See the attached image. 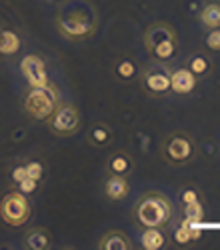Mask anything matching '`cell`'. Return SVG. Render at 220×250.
<instances>
[{
	"instance_id": "cell-1",
	"label": "cell",
	"mask_w": 220,
	"mask_h": 250,
	"mask_svg": "<svg viewBox=\"0 0 220 250\" xmlns=\"http://www.w3.org/2000/svg\"><path fill=\"white\" fill-rule=\"evenodd\" d=\"M134 222L140 228H166L174 220V206L162 192H144L134 204Z\"/></svg>"
},
{
	"instance_id": "cell-2",
	"label": "cell",
	"mask_w": 220,
	"mask_h": 250,
	"mask_svg": "<svg viewBox=\"0 0 220 250\" xmlns=\"http://www.w3.org/2000/svg\"><path fill=\"white\" fill-rule=\"evenodd\" d=\"M142 40H144V48H146L148 56L152 58V62L170 64V62H174L178 58L180 42H178V34L172 24L156 20V22L148 24Z\"/></svg>"
},
{
	"instance_id": "cell-3",
	"label": "cell",
	"mask_w": 220,
	"mask_h": 250,
	"mask_svg": "<svg viewBox=\"0 0 220 250\" xmlns=\"http://www.w3.org/2000/svg\"><path fill=\"white\" fill-rule=\"evenodd\" d=\"M160 156L170 166H186L196 156V144L190 134L176 130L160 144Z\"/></svg>"
},
{
	"instance_id": "cell-4",
	"label": "cell",
	"mask_w": 220,
	"mask_h": 250,
	"mask_svg": "<svg viewBox=\"0 0 220 250\" xmlns=\"http://www.w3.org/2000/svg\"><path fill=\"white\" fill-rule=\"evenodd\" d=\"M140 88H142L148 96L152 98H162L170 94V70L166 68V64H152L144 66L140 70Z\"/></svg>"
},
{
	"instance_id": "cell-5",
	"label": "cell",
	"mask_w": 220,
	"mask_h": 250,
	"mask_svg": "<svg viewBox=\"0 0 220 250\" xmlns=\"http://www.w3.org/2000/svg\"><path fill=\"white\" fill-rule=\"evenodd\" d=\"M58 30L64 38L70 40H86L96 30V20L88 12H74L58 20Z\"/></svg>"
},
{
	"instance_id": "cell-6",
	"label": "cell",
	"mask_w": 220,
	"mask_h": 250,
	"mask_svg": "<svg viewBox=\"0 0 220 250\" xmlns=\"http://www.w3.org/2000/svg\"><path fill=\"white\" fill-rule=\"evenodd\" d=\"M0 216L10 226H20L30 218V204L22 192H8L0 202Z\"/></svg>"
},
{
	"instance_id": "cell-7",
	"label": "cell",
	"mask_w": 220,
	"mask_h": 250,
	"mask_svg": "<svg viewBox=\"0 0 220 250\" xmlns=\"http://www.w3.org/2000/svg\"><path fill=\"white\" fill-rule=\"evenodd\" d=\"M26 112L36 120H46L56 108V94L48 88H32L24 98Z\"/></svg>"
},
{
	"instance_id": "cell-8",
	"label": "cell",
	"mask_w": 220,
	"mask_h": 250,
	"mask_svg": "<svg viewBox=\"0 0 220 250\" xmlns=\"http://www.w3.org/2000/svg\"><path fill=\"white\" fill-rule=\"evenodd\" d=\"M50 130L60 134V136H68L74 134L80 128V112L72 104H60L58 108H54V112L48 118Z\"/></svg>"
},
{
	"instance_id": "cell-9",
	"label": "cell",
	"mask_w": 220,
	"mask_h": 250,
	"mask_svg": "<svg viewBox=\"0 0 220 250\" xmlns=\"http://www.w3.org/2000/svg\"><path fill=\"white\" fill-rule=\"evenodd\" d=\"M22 72L28 80V84L32 88H48L54 92V88L50 86V82H48V76H46V68H44V62L40 60L38 56H26L22 60ZM56 94V92H54Z\"/></svg>"
},
{
	"instance_id": "cell-10",
	"label": "cell",
	"mask_w": 220,
	"mask_h": 250,
	"mask_svg": "<svg viewBox=\"0 0 220 250\" xmlns=\"http://www.w3.org/2000/svg\"><path fill=\"white\" fill-rule=\"evenodd\" d=\"M198 84V78L184 66V68H172L170 70V92L178 96H186L194 92Z\"/></svg>"
},
{
	"instance_id": "cell-11",
	"label": "cell",
	"mask_w": 220,
	"mask_h": 250,
	"mask_svg": "<svg viewBox=\"0 0 220 250\" xmlns=\"http://www.w3.org/2000/svg\"><path fill=\"white\" fill-rule=\"evenodd\" d=\"M170 244V234L164 228H142L140 234V246L144 250H162Z\"/></svg>"
},
{
	"instance_id": "cell-12",
	"label": "cell",
	"mask_w": 220,
	"mask_h": 250,
	"mask_svg": "<svg viewBox=\"0 0 220 250\" xmlns=\"http://www.w3.org/2000/svg\"><path fill=\"white\" fill-rule=\"evenodd\" d=\"M134 170V160L126 152H112L106 158V172L114 176H130Z\"/></svg>"
},
{
	"instance_id": "cell-13",
	"label": "cell",
	"mask_w": 220,
	"mask_h": 250,
	"mask_svg": "<svg viewBox=\"0 0 220 250\" xmlns=\"http://www.w3.org/2000/svg\"><path fill=\"white\" fill-rule=\"evenodd\" d=\"M116 80L120 82H132L140 76V66H138V62L130 56H122V58H118L114 62V68H112Z\"/></svg>"
},
{
	"instance_id": "cell-14",
	"label": "cell",
	"mask_w": 220,
	"mask_h": 250,
	"mask_svg": "<svg viewBox=\"0 0 220 250\" xmlns=\"http://www.w3.org/2000/svg\"><path fill=\"white\" fill-rule=\"evenodd\" d=\"M186 68L198 78V80H202L206 76L212 74V60L206 52H194L192 56H188L186 60Z\"/></svg>"
},
{
	"instance_id": "cell-15",
	"label": "cell",
	"mask_w": 220,
	"mask_h": 250,
	"mask_svg": "<svg viewBox=\"0 0 220 250\" xmlns=\"http://www.w3.org/2000/svg\"><path fill=\"white\" fill-rule=\"evenodd\" d=\"M104 192H106V198H110V200H114V202L126 198L128 192H130V184H128L126 176L108 174L106 184H104Z\"/></svg>"
},
{
	"instance_id": "cell-16",
	"label": "cell",
	"mask_w": 220,
	"mask_h": 250,
	"mask_svg": "<svg viewBox=\"0 0 220 250\" xmlns=\"http://www.w3.org/2000/svg\"><path fill=\"white\" fill-rule=\"evenodd\" d=\"M100 250H130L132 248V240L120 230H110L106 232L98 242Z\"/></svg>"
},
{
	"instance_id": "cell-17",
	"label": "cell",
	"mask_w": 220,
	"mask_h": 250,
	"mask_svg": "<svg viewBox=\"0 0 220 250\" xmlns=\"http://www.w3.org/2000/svg\"><path fill=\"white\" fill-rule=\"evenodd\" d=\"M198 20L206 30L220 28V2H206L198 14Z\"/></svg>"
},
{
	"instance_id": "cell-18",
	"label": "cell",
	"mask_w": 220,
	"mask_h": 250,
	"mask_svg": "<svg viewBox=\"0 0 220 250\" xmlns=\"http://www.w3.org/2000/svg\"><path fill=\"white\" fill-rule=\"evenodd\" d=\"M88 138H90V142L94 144V146L104 148V146H110V142H112V138H114V132H112V128L108 126V124L96 122L94 126L90 128Z\"/></svg>"
},
{
	"instance_id": "cell-19",
	"label": "cell",
	"mask_w": 220,
	"mask_h": 250,
	"mask_svg": "<svg viewBox=\"0 0 220 250\" xmlns=\"http://www.w3.org/2000/svg\"><path fill=\"white\" fill-rule=\"evenodd\" d=\"M20 50V38L12 30L0 32V54H16Z\"/></svg>"
},
{
	"instance_id": "cell-20",
	"label": "cell",
	"mask_w": 220,
	"mask_h": 250,
	"mask_svg": "<svg viewBox=\"0 0 220 250\" xmlns=\"http://www.w3.org/2000/svg\"><path fill=\"white\" fill-rule=\"evenodd\" d=\"M26 246L32 248V250H44L50 246V238L44 230H40V228H36V230H32L28 236H26Z\"/></svg>"
},
{
	"instance_id": "cell-21",
	"label": "cell",
	"mask_w": 220,
	"mask_h": 250,
	"mask_svg": "<svg viewBox=\"0 0 220 250\" xmlns=\"http://www.w3.org/2000/svg\"><path fill=\"white\" fill-rule=\"evenodd\" d=\"M204 48H206L208 52H214V54L220 52V28H210V30H206Z\"/></svg>"
},
{
	"instance_id": "cell-22",
	"label": "cell",
	"mask_w": 220,
	"mask_h": 250,
	"mask_svg": "<svg viewBox=\"0 0 220 250\" xmlns=\"http://www.w3.org/2000/svg\"><path fill=\"white\" fill-rule=\"evenodd\" d=\"M184 214H186V220H188V222L202 220L204 208H202V204H200V200H198V202H192V204H186V206H184Z\"/></svg>"
},
{
	"instance_id": "cell-23",
	"label": "cell",
	"mask_w": 220,
	"mask_h": 250,
	"mask_svg": "<svg viewBox=\"0 0 220 250\" xmlns=\"http://www.w3.org/2000/svg\"><path fill=\"white\" fill-rule=\"evenodd\" d=\"M170 242H174V244H178V246L190 242V230H188V226H184V224L178 226L176 230H174V234L170 236Z\"/></svg>"
},
{
	"instance_id": "cell-24",
	"label": "cell",
	"mask_w": 220,
	"mask_h": 250,
	"mask_svg": "<svg viewBox=\"0 0 220 250\" xmlns=\"http://www.w3.org/2000/svg\"><path fill=\"white\" fill-rule=\"evenodd\" d=\"M180 200H182V204L186 206V204H192V202H198L200 200V192H198V188H184L182 192H180Z\"/></svg>"
},
{
	"instance_id": "cell-25",
	"label": "cell",
	"mask_w": 220,
	"mask_h": 250,
	"mask_svg": "<svg viewBox=\"0 0 220 250\" xmlns=\"http://www.w3.org/2000/svg\"><path fill=\"white\" fill-rule=\"evenodd\" d=\"M38 188V180H34V178H30V176H26V178H22L18 182V190L22 192V194H30V192H34Z\"/></svg>"
},
{
	"instance_id": "cell-26",
	"label": "cell",
	"mask_w": 220,
	"mask_h": 250,
	"mask_svg": "<svg viewBox=\"0 0 220 250\" xmlns=\"http://www.w3.org/2000/svg\"><path fill=\"white\" fill-rule=\"evenodd\" d=\"M42 164L40 162H30V164H26V176H30V178H34V180H40L42 178Z\"/></svg>"
},
{
	"instance_id": "cell-27",
	"label": "cell",
	"mask_w": 220,
	"mask_h": 250,
	"mask_svg": "<svg viewBox=\"0 0 220 250\" xmlns=\"http://www.w3.org/2000/svg\"><path fill=\"white\" fill-rule=\"evenodd\" d=\"M12 178H14V182H20L22 178H26V166H20V168H16L12 172Z\"/></svg>"
}]
</instances>
